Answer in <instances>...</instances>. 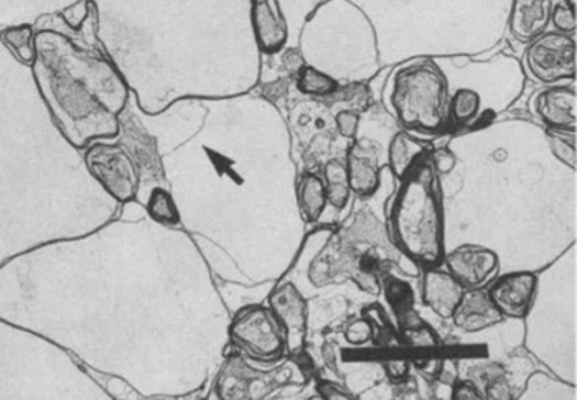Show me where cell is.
I'll return each instance as SVG.
<instances>
[{
  "instance_id": "obj_1",
  "label": "cell",
  "mask_w": 577,
  "mask_h": 400,
  "mask_svg": "<svg viewBox=\"0 0 577 400\" xmlns=\"http://www.w3.org/2000/svg\"><path fill=\"white\" fill-rule=\"evenodd\" d=\"M35 46L33 78L66 141L85 148L96 138L118 137L129 88L114 65L55 30H40Z\"/></svg>"
},
{
  "instance_id": "obj_2",
  "label": "cell",
  "mask_w": 577,
  "mask_h": 400,
  "mask_svg": "<svg viewBox=\"0 0 577 400\" xmlns=\"http://www.w3.org/2000/svg\"><path fill=\"white\" fill-rule=\"evenodd\" d=\"M429 160L428 152L399 180L389 211L395 246L425 269L441 267L445 254L437 175Z\"/></svg>"
},
{
  "instance_id": "obj_3",
  "label": "cell",
  "mask_w": 577,
  "mask_h": 400,
  "mask_svg": "<svg viewBox=\"0 0 577 400\" xmlns=\"http://www.w3.org/2000/svg\"><path fill=\"white\" fill-rule=\"evenodd\" d=\"M448 81L432 59H419L396 69L389 104L399 124L412 135L447 131Z\"/></svg>"
},
{
  "instance_id": "obj_4",
  "label": "cell",
  "mask_w": 577,
  "mask_h": 400,
  "mask_svg": "<svg viewBox=\"0 0 577 400\" xmlns=\"http://www.w3.org/2000/svg\"><path fill=\"white\" fill-rule=\"evenodd\" d=\"M230 338L254 362L274 363L287 355L286 333L269 307L241 309L231 322Z\"/></svg>"
},
{
  "instance_id": "obj_5",
  "label": "cell",
  "mask_w": 577,
  "mask_h": 400,
  "mask_svg": "<svg viewBox=\"0 0 577 400\" xmlns=\"http://www.w3.org/2000/svg\"><path fill=\"white\" fill-rule=\"evenodd\" d=\"M524 66L528 75L544 86L574 81L577 71L576 40L566 33H541L528 45Z\"/></svg>"
},
{
  "instance_id": "obj_6",
  "label": "cell",
  "mask_w": 577,
  "mask_h": 400,
  "mask_svg": "<svg viewBox=\"0 0 577 400\" xmlns=\"http://www.w3.org/2000/svg\"><path fill=\"white\" fill-rule=\"evenodd\" d=\"M85 164L89 174L119 203L134 201L141 188V170L122 145H88Z\"/></svg>"
},
{
  "instance_id": "obj_7",
  "label": "cell",
  "mask_w": 577,
  "mask_h": 400,
  "mask_svg": "<svg viewBox=\"0 0 577 400\" xmlns=\"http://www.w3.org/2000/svg\"><path fill=\"white\" fill-rule=\"evenodd\" d=\"M442 264L465 290L484 289L500 270L498 254L488 247L475 246V244H464L444 254Z\"/></svg>"
},
{
  "instance_id": "obj_8",
  "label": "cell",
  "mask_w": 577,
  "mask_h": 400,
  "mask_svg": "<svg viewBox=\"0 0 577 400\" xmlns=\"http://www.w3.org/2000/svg\"><path fill=\"white\" fill-rule=\"evenodd\" d=\"M537 276L528 270L508 273L495 277L488 286L487 296L503 319L523 320L536 297Z\"/></svg>"
},
{
  "instance_id": "obj_9",
  "label": "cell",
  "mask_w": 577,
  "mask_h": 400,
  "mask_svg": "<svg viewBox=\"0 0 577 400\" xmlns=\"http://www.w3.org/2000/svg\"><path fill=\"white\" fill-rule=\"evenodd\" d=\"M267 302L286 333L287 353L290 355L302 349L307 323H309V310L300 290L293 284H280L270 292Z\"/></svg>"
},
{
  "instance_id": "obj_10",
  "label": "cell",
  "mask_w": 577,
  "mask_h": 400,
  "mask_svg": "<svg viewBox=\"0 0 577 400\" xmlns=\"http://www.w3.org/2000/svg\"><path fill=\"white\" fill-rule=\"evenodd\" d=\"M528 105L550 131L576 134L577 96L573 88L547 86L534 92Z\"/></svg>"
},
{
  "instance_id": "obj_11",
  "label": "cell",
  "mask_w": 577,
  "mask_h": 400,
  "mask_svg": "<svg viewBox=\"0 0 577 400\" xmlns=\"http://www.w3.org/2000/svg\"><path fill=\"white\" fill-rule=\"evenodd\" d=\"M465 289L439 267H428L422 276V303L441 320H452Z\"/></svg>"
},
{
  "instance_id": "obj_12",
  "label": "cell",
  "mask_w": 577,
  "mask_h": 400,
  "mask_svg": "<svg viewBox=\"0 0 577 400\" xmlns=\"http://www.w3.org/2000/svg\"><path fill=\"white\" fill-rule=\"evenodd\" d=\"M251 22L257 46L264 55L282 52L289 38V30L277 0H253Z\"/></svg>"
},
{
  "instance_id": "obj_13",
  "label": "cell",
  "mask_w": 577,
  "mask_h": 400,
  "mask_svg": "<svg viewBox=\"0 0 577 400\" xmlns=\"http://www.w3.org/2000/svg\"><path fill=\"white\" fill-rule=\"evenodd\" d=\"M503 316L495 309L488 299L487 290H465L457 310L452 315V322L464 333H478L498 325Z\"/></svg>"
},
{
  "instance_id": "obj_14",
  "label": "cell",
  "mask_w": 577,
  "mask_h": 400,
  "mask_svg": "<svg viewBox=\"0 0 577 400\" xmlns=\"http://www.w3.org/2000/svg\"><path fill=\"white\" fill-rule=\"evenodd\" d=\"M553 0H513L510 33L521 43H530L550 25Z\"/></svg>"
},
{
  "instance_id": "obj_15",
  "label": "cell",
  "mask_w": 577,
  "mask_h": 400,
  "mask_svg": "<svg viewBox=\"0 0 577 400\" xmlns=\"http://www.w3.org/2000/svg\"><path fill=\"white\" fill-rule=\"evenodd\" d=\"M346 174L349 190L359 198H369L381 187V168L376 155L369 154L359 142L346 152Z\"/></svg>"
},
{
  "instance_id": "obj_16",
  "label": "cell",
  "mask_w": 577,
  "mask_h": 400,
  "mask_svg": "<svg viewBox=\"0 0 577 400\" xmlns=\"http://www.w3.org/2000/svg\"><path fill=\"white\" fill-rule=\"evenodd\" d=\"M297 203L307 223H317L322 218L329 200H326L325 181L320 175L313 171L300 175L297 181Z\"/></svg>"
},
{
  "instance_id": "obj_17",
  "label": "cell",
  "mask_w": 577,
  "mask_h": 400,
  "mask_svg": "<svg viewBox=\"0 0 577 400\" xmlns=\"http://www.w3.org/2000/svg\"><path fill=\"white\" fill-rule=\"evenodd\" d=\"M431 145L428 142L421 141L415 135L409 134V132H399L392 137L391 144H389L388 162L389 168H391L392 175L398 180H401L409 168L422 157V155L431 152Z\"/></svg>"
},
{
  "instance_id": "obj_18",
  "label": "cell",
  "mask_w": 577,
  "mask_h": 400,
  "mask_svg": "<svg viewBox=\"0 0 577 400\" xmlns=\"http://www.w3.org/2000/svg\"><path fill=\"white\" fill-rule=\"evenodd\" d=\"M398 335L401 345L408 346L412 352L437 349L441 346L437 333L412 310L408 315L398 319Z\"/></svg>"
},
{
  "instance_id": "obj_19",
  "label": "cell",
  "mask_w": 577,
  "mask_h": 400,
  "mask_svg": "<svg viewBox=\"0 0 577 400\" xmlns=\"http://www.w3.org/2000/svg\"><path fill=\"white\" fill-rule=\"evenodd\" d=\"M0 42L22 65L32 66L35 62V32L32 25H16L0 30Z\"/></svg>"
},
{
  "instance_id": "obj_20",
  "label": "cell",
  "mask_w": 577,
  "mask_h": 400,
  "mask_svg": "<svg viewBox=\"0 0 577 400\" xmlns=\"http://www.w3.org/2000/svg\"><path fill=\"white\" fill-rule=\"evenodd\" d=\"M323 181H325L326 200L335 210L343 211L348 204L349 190L348 174H346L345 162L329 160L323 167Z\"/></svg>"
},
{
  "instance_id": "obj_21",
  "label": "cell",
  "mask_w": 577,
  "mask_h": 400,
  "mask_svg": "<svg viewBox=\"0 0 577 400\" xmlns=\"http://www.w3.org/2000/svg\"><path fill=\"white\" fill-rule=\"evenodd\" d=\"M480 112V96L474 89H457L448 98V122L454 125H468Z\"/></svg>"
},
{
  "instance_id": "obj_22",
  "label": "cell",
  "mask_w": 577,
  "mask_h": 400,
  "mask_svg": "<svg viewBox=\"0 0 577 400\" xmlns=\"http://www.w3.org/2000/svg\"><path fill=\"white\" fill-rule=\"evenodd\" d=\"M296 85L299 92L313 98H325L339 91V81L333 76L310 65L303 66L302 71L296 76Z\"/></svg>"
},
{
  "instance_id": "obj_23",
  "label": "cell",
  "mask_w": 577,
  "mask_h": 400,
  "mask_svg": "<svg viewBox=\"0 0 577 400\" xmlns=\"http://www.w3.org/2000/svg\"><path fill=\"white\" fill-rule=\"evenodd\" d=\"M148 216L162 226H178L181 223L180 213H178L177 203L171 198L170 191L164 187H155L148 197L147 204Z\"/></svg>"
},
{
  "instance_id": "obj_24",
  "label": "cell",
  "mask_w": 577,
  "mask_h": 400,
  "mask_svg": "<svg viewBox=\"0 0 577 400\" xmlns=\"http://www.w3.org/2000/svg\"><path fill=\"white\" fill-rule=\"evenodd\" d=\"M379 286L382 287V292H385L386 300L395 312L396 320L414 310V292L406 280L385 276Z\"/></svg>"
},
{
  "instance_id": "obj_25",
  "label": "cell",
  "mask_w": 577,
  "mask_h": 400,
  "mask_svg": "<svg viewBox=\"0 0 577 400\" xmlns=\"http://www.w3.org/2000/svg\"><path fill=\"white\" fill-rule=\"evenodd\" d=\"M566 134H574V132L550 131L547 138H550L554 157L574 168L576 167V144H574V138L570 142L567 141Z\"/></svg>"
},
{
  "instance_id": "obj_26",
  "label": "cell",
  "mask_w": 577,
  "mask_h": 400,
  "mask_svg": "<svg viewBox=\"0 0 577 400\" xmlns=\"http://www.w3.org/2000/svg\"><path fill=\"white\" fill-rule=\"evenodd\" d=\"M550 22L553 23L556 32L573 35L577 29L576 10L570 9V7H567L564 2H559L553 7Z\"/></svg>"
},
{
  "instance_id": "obj_27",
  "label": "cell",
  "mask_w": 577,
  "mask_h": 400,
  "mask_svg": "<svg viewBox=\"0 0 577 400\" xmlns=\"http://www.w3.org/2000/svg\"><path fill=\"white\" fill-rule=\"evenodd\" d=\"M382 368H385L386 375L391 379L392 382H402L409 378V369H411V359H406L404 356L388 355L382 359Z\"/></svg>"
},
{
  "instance_id": "obj_28",
  "label": "cell",
  "mask_w": 577,
  "mask_h": 400,
  "mask_svg": "<svg viewBox=\"0 0 577 400\" xmlns=\"http://www.w3.org/2000/svg\"><path fill=\"white\" fill-rule=\"evenodd\" d=\"M336 131L342 137L355 138L359 129V112L355 109H342L335 115Z\"/></svg>"
},
{
  "instance_id": "obj_29",
  "label": "cell",
  "mask_w": 577,
  "mask_h": 400,
  "mask_svg": "<svg viewBox=\"0 0 577 400\" xmlns=\"http://www.w3.org/2000/svg\"><path fill=\"white\" fill-rule=\"evenodd\" d=\"M373 338L371 325H369L368 320L363 316V319L355 320V322L349 323L345 330V340L349 345H365L369 340Z\"/></svg>"
},
{
  "instance_id": "obj_30",
  "label": "cell",
  "mask_w": 577,
  "mask_h": 400,
  "mask_svg": "<svg viewBox=\"0 0 577 400\" xmlns=\"http://www.w3.org/2000/svg\"><path fill=\"white\" fill-rule=\"evenodd\" d=\"M89 15V3L88 0H79L75 5L68 7V9L63 10L62 16L65 20L66 25L73 30H79L82 26V23L86 22Z\"/></svg>"
},
{
  "instance_id": "obj_31",
  "label": "cell",
  "mask_w": 577,
  "mask_h": 400,
  "mask_svg": "<svg viewBox=\"0 0 577 400\" xmlns=\"http://www.w3.org/2000/svg\"><path fill=\"white\" fill-rule=\"evenodd\" d=\"M451 399L462 400H480L485 399L484 392L478 389L477 382L468 381V379H458L454 382L451 391Z\"/></svg>"
},
{
  "instance_id": "obj_32",
  "label": "cell",
  "mask_w": 577,
  "mask_h": 400,
  "mask_svg": "<svg viewBox=\"0 0 577 400\" xmlns=\"http://www.w3.org/2000/svg\"><path fill=\"white\" fill-rule=\"evenodd\" d=\"M317 392L322 399H355L352 392L346 391L342 385H336V382L319 381L317 382Z\"/></svg>"
},
{
  "instance_id": "obj_33",
  "label": "cell",
  "mask_w": 577,
  "mask_h": 400,
  "mask_svg": "<svg viewBox=\"0 0 577 400\" xmlns=\"http://www.w3.org/2000/svg\"><path fill=\"white\" fill-rule=\"evenodd\" d=\"M306 58L299 48H289L282 53V66L287 69L290 76H297L306 66Z\"/></svg>"
},
{
  "instance_id": "obj_34",
  "label": "cell",
  "mask_w": 577,
  "mask_h": 400,
  "mask_svg": "<svg viewBox=\"0 0 577 400\" xmlns=\"http://www.w3.org/2000/svg\"><path fill=\"white\" fill-rule=\"evenodd\" d=\"M322 356H323V359H325L326 366H329V368L332 369V371L335 373V375H336V373H339V371H336L335 348H333L332 343H325V345H323Z\"/></svg>"
},
{
  "instance_id": "obj_35",
  "label": "cell",
  "mask_w": 577,
  "mask_h": 400,
  "mask_svg": "<svg viewBox=\"0 0 577 400\" xmlns=\"http://www.w3.org/2000/svg\"><path fill=\"white\" fill-rule=\"evenodd\" d=\"M563 2L566 3L567 7H570V9L576 10L577 0H563Z\"/></svg>"
}]
</instances>
